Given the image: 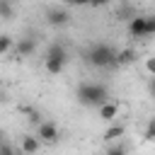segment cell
Returning <instances> with one entry per match:
<instances>
[{
	"label": "cell",
	"mask_w": 155,
	"mask_h": 155,
	"mask_svg": "<svg viewBox=\"0 0 155 155\" xmlns=\"http://www.w3.org/2000/svg\"><path fill=\"white\" fill-rule=\"evenodd\" d=\"M119 51H114L109 44L99 41V44H92L87 51H85V63L92 65V68H114L119 65Z\"/></svg>",
	"instance_id": "cell-1"
},
{
	"label": "cell",
	"mask_w": 155,
	"mask_h": 155,
	"mask_svg": "<svg viewBox=\"0 0 155 155\" xmlns=\"http://www.w3.org/2000/svg\"><path fill=\"white\" fill-rule=\"evenodd\" d=\"M78 102L82 107H94L99 109L104 102H109V90L102 82H82L78 87Z\"/></svg>",
	"instance_id": "cell-2"
},
{
	"label": "cell",
	"mask_w": 155,
	"mask_h": 155,
	"mask_svg": "<svg viewBox=\"0 0 155 155\" xmlns=\"http://www.w3.org/2000/svg\"><path fill=\"white\" fill-rule=\"evenodd\" d=\"M65 63H68V51H65V46L58 44V41L51 44L48 51H46V56H44V68H46V73L61 75L63 68H65Z\"/></svg>",
	"instance_id": "cell-3"
},
{
	"label": "cell",
	"mask_w": 155,
	"mask_h": 155,
	"mask_svg": "<svg viewBox=\"0 0 155 155\" xmlns=\"http://www.w3.org/2000/svg\"><path fill=\"white\" fill-rule=\"evenodd\" d=\"M128 34L133 39H145L148 36V15H136L128 22Z\"/></svg>",
	"instance_id": "cell-4"
},
{
	"label": "cell",
	"mask_w": 155,
	"mask_h": 155,
	"mask_svg": "<svg viewBox=\"0 0 155 155\" xmlns=\"http://www.w3.org/2000/svg\"><path fill=\"white\" fill-rule=\"evenodd\" d=\"M36 136L41 138V143H58V126L51 124V121H41L36 126Z\"/></svg>",
	"instance_id": "cell-5"
},
{
	"label": "cell",
	"mask_w": 155,
	"mask_h": 155,
	"mask_svg": "<svg viewBox=\"0 0 155 155\" xmlns=\"http://www.w3.org/2000/svg\"><path fill=\"white\" fill-rule=\"evenodd\" d=\"M68 19H70V15H68L63 7H51V10H46V22H48L51 27H63V24H68Z\"/></svg>",
	"instance_id": "cell-6"
},
{
	"label": "cell",
	"mask_w": 155,
	"mask_h": 155,
	"mask_svg": "<svg viewBox=\"0 0 155 155\" xmlns=\"http://www.w3.org/2000/svg\"><path fill=\"white\" fill-rule=\"evenodd\" d=\"M97 116H99L102 121H114V119L119 116V104H116V102H111V99H109V102H104V104L97 109Z\"/></svg>",
	"instance_id": "cell-7"
},
{
	"label": "cell",
	"mask_w": 155,
	"mask_h": 155,
	"mask_svg": "<svg viewBox=\"0 0 155 155\" xmlns=\"http://www.w3.org/2000/svg\"><path fill=\"white\" fill-rule=\"evenodd\" d=\"M19 148H22L24 155H34V153H39V148H41V138H39V136H22Z\"/></svg>",
	"instance_id": "cell-8"
},
{
	"label": "cell",
	"mask_w": 155,
	"mask_h": 155,
	"mask_svg": "<svg viewBox=\"0 0 155 155\" xmlns=\"http://www.w3.org/2000/svg\"><path fill=\"white\" fill-rule=\"evenodd\" d=\"M34 48H36V41H34V39H19L17 46H15V53H17L19 58H27V56L34 53Z\"/></svg>",
	"instance_id": "cell-9"
},
{
	"label": "cell",
	"mask_w": 155,
	"mask_h": 155,
	"mask_svg": "<svg viewBox=\"0 0 155 155\" xmlns=\"http://www.w3.org/2000/svg\"><path fill=\"white\" fill-rule=\"evenodd\" d=\"M124 131H126V128H124L121 124H111V126L104 131V136H102V138H104L107 143H116V140L124 136Z\"/></svg>",
	"instance_id": "cell-10"
},
{
	"label": "cell",
	"mask_w": 155,
	"mask_h": 155,
	"mask_svg": "<svg viewBox=\"0 0 155 155\" xmlns=\"http://www.w3.org/2000/svg\"><path fill=\"white\" fill-rule=\"evenodd\" d=\"M126 153H128V150H126V145H124V143H119V140H116V143H109V148L104 150V155H126Z\"/></svg>",
	"instance_id": "cell-11"
},
{
	"label": "cell",
	"mask_w": 155,
	"mask_h": 155,
	"mask_svg": "<svg viewBox=\"0 0 155 155\" xmlns=\"http://www.w3.org/2000/svg\"><path fill=\"white\" fill-rule=\"evenodd\" d=\"M119 65H128V63H133V58H136V53L131 51V48H126V51H119Z\"/></svg>",
	"instance_id": "cell-12"
},
{
	"label": "cell",
	"mask_w": 155,
	"mask_h": 155,
	"mask_svg": "<svg viewBox=\"0 0 155 155\" xmlns=\"http://www.w3.org/2000/svg\"><path fill=\"white\" fill-rule=\"evenodd\" d=\"M12 46H17V44H12L10 36H0V56H7L12 51Z\"/></svg>",
	"instance_id": "cell-13"
},
{
	"label": "cell",
	"mask_w": 155,
	"mask_h": 155,
	"mask_svg": "<svg viewBox=\"0 0 155 155\" xmlns=\"http://www.w3.org/2000/svg\"><path fill=\"white\" fill-rule=\"evenodd\" d=\"M143 136H145V140H155V116L145 124V131H143Z\"/></svg>",
	"instance_id": "cell-14"
},
{
	"label": "cell",
	"mask_w": 155,
	"mask_h": 155,
	"mask_svg": "<svg viewBox=\"0 0 155 155\" xmlns=\"http://www.w3.org/2000/svg\"><path fill=\"white\" fill-rule=\"evenodd\" d=\"M145 70H148L150 78L155 75V56H148V58H145Z\"/></svg>",
	"instance_id": "cell-15"
},
{
	"label": "cell",
	"mask_w": 155,
	"mask_h": 155,
	"mask_svg": "<svg viewBox=\"0 0 155 155\" xmlns=\"http://www.w3.org/2000/svg\"><path fill=\"white\" fill-rule=\"evenodd\" d=\"M153 34H155V17L148 15V36H153Z\"/></svg>",
	"instance_id": "cell-16"
},
{
	"label": "cell",
	"mask_w": 155,
	"mask_h": 155,
	"mask_svg": "<svg viewBox=\"0 0 155 155\" xmlns=\"http://www.w3.org/2000/svg\"><path fill=\"white\" fill-rule=\"evenodd\" d=\"M0 155H15L12 145H10V143H2V148H0Z\"/></svg>",
	"instance_id": "cell-17"
},
{
	"label": "cell",
	"mask_w": 155,
	"mask_h": 155,
	"mask_svg": "<svg viewBox=\"0 0 155 155\" xmlns=\"http://www.w3.org/2000/svg\"><path fill=\"white\" fill-rule=\"evenodd\" d=\"M0 10H2V17H10V2H7V0L0 2Z\"/></svg>",
	"instance_id": "cell-18"
},
{
	"label": "cell",
	"mask_w": 155,
	"mask_h": 155,
	"mask_svg": "<svg viewBox=\"0 0 155 155\" xmlns=\"http://www.w3.org/2000/svg\"><path fill=\"white\" fill-rule=\"evenodd\" d=\"M148 92L155 97V75H153V78H150V82H148Z\"/></svg>",
	"instance_id": "cell-19"
},
{
	"label": "cell",
	"mask_w": 155,
	"mask_h": 155,
	"mask_svg": "<svg viewBox=\"0 0 155 155\" xmlns=\"http://www.w3.org/2000/svg\"><path fill=\"white\" fill-rule=\"evenodd\" d=\"M109 0H92V7H97V5H107Z\"/></svg>",
	"instance_id": "cell-20"
},
{
	"label": "cell",
	"mask_w": 155,
	"mask_h": 155,
	"mask_svg": "<svg viewBox=\"0 0 155 155\" xmlns=\"http://www.w3.org/2000/svg\"><path fill=\"white\" fill-rule=\"evenodd\" d=\"M75 5H92V0H73Z\"/></svg>",
	"instance_id": "cell-21"
}]
</instances>
